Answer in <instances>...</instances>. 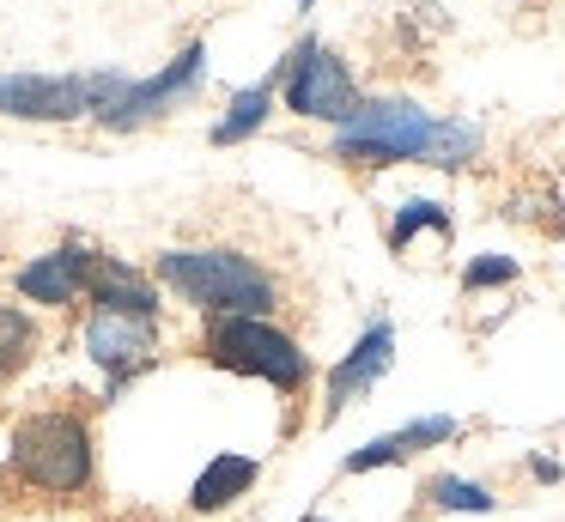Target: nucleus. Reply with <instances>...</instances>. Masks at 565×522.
I'll return each mask as SVG.
<instances>
[{"mask_svg":"<svg viewBox=\"0 0 565 522\" xmlns=\"http://www.w3.org/2000/svg\"><path fill=\"white\" fill-rule=\"evenodd\" d=\"M480 152V134L468 121H431L419 104L407 97H377V104H359L353 116L334 134V158L359 170L377 164H407V158H426V164H462Z\"/></svg>","mask_w":565,"mask_h":522,"instance_id":"obj_1","label":"nucleus"},{"mask_svg":"<svg viewBox=\"0 0 565 522\" xmlns=\"http://www.w3.org/2000/svg\"><path fill=\"white\" fill-rule=\"evenodd\" d=\"M426 498L438 510H468V516H487L499 498L487 492V486H475V480H456V473H438V480H426Z\"/></svg>","mask_w":565,"mask_h":522,"instance_id":"obj_16","label":"nucleus"},{"mask_svg":"<svg viewBox=\"0 0 565 522\" xmlns=\"http://www.w3.org/2000/svg\"><path fill=\"white\" fill-rule=\"evenodd\" d=\"M456 432H462V425H456L450 413H426V419H407L402 432H390V437H371L365 449H353V456H347V473L395 468V461L419 456V449H431V444H450Z\"/></svg>","mask_w":565,"mask_h":522,"instance_id":"obj_12","label":"nucleus"},{"mask_svg":"<svg viewBox=\"0 0 565 522\" xmlns=\"http://www.w3.org/2000/svg\"><path fill=\"white\" fill-rule=\"evenodd\" d=\"M92 303L98 310H116V316H140V322H152L159 316V291H152V279L140 274L135 262H122V255H98L92 262Z\"/></svg>","mask_w":565,"mask_h":522,"instance_id":"obj_11","label":"nucleus"},{"mask_svg":"<svg viewBox=\"0 0 565 522\" xmlns=\"http://www.w3.org/2000/svg\"><path fill=\"white\" fill-rule=\"evenodd\" d=\"M268 104H274V79H262V85H249V92H237L232 97V116L213 128V146H232V140H249V134L268 121Z\"/></svg>","mask_w":565,"mask_h":522,"instance_id":"obj_15","label":"nucleus"},{"mask_svg":"<svg viewBox=\"0 0 565 522\" xmlns=\"http://www.w3.org/2000/svg\"><path fill=\"white\" fill-rule=\"evenodd\" d=\"M201 73H207V49H201V43H189V49H183V55H177L164 73H152L147 85H128V92L116 97V104L104 109L98 121H104V128H140V121L164 116V109H171L183 92H195V85H201Z\"/></svg>","mask_w":565,"mask_h":522,"instance_id":"obj_7","label":"nucleus"},{"mask_svg":"<svg viewBox=\"0 0 565 522\" xmlns=\"http://www.w3.org/2000/svg\"><path fill=\"white\" fill-rule=\"evenodd\" d=\"M390 359H395V328L390 322H371L365 334H359V347L329 371V407H322V413H329V419H341L359 395H371V388H377V376L390 371Z\"/></svg>","mask_w":565,"mask_h":522,"instance_id":"obj_10","label":"nucleus"},{"mask_svg":"<svg viewBox=\"0 0 565 522\" xmlns=\"http://www.w3.org/2000/svg\"><path fill=\"white\" fill-rule=\"evenodd\" d=\"M305 522H329V516H305Z\"/></svg>","mask_w":565,"mask_h":522,"instance_id":"obj_19","label":"nucleus"},{"mask_svg":"<svg viewBox=\"0 0 565 522\" xmlns=\"http://www.w3.org/2000/svg\"><path fill=\"white\" fill-rule=\"evenodd\" d=\"M516 279V262L511 255H475L462 267V291H487V286H511Z\"/></svg>","mask_w":565,"mask_h":522,"instance_id":"obj_18","label":"nucleus"},{"mask_svg":"<svg viewBox=\"0 0 565 522\" xmlns=\"http://www.w3.org/2000/svg\"><path fill=\"white\" fill-rule=\"evenodd\" d=\"M13 473L31 492L50 498H79L98 480V444H92V425L67 407L31 413L13 432Z\"/></svg>","mask_w":565,"mask_h":522,"instance_id":"obj_3","label":"nucleus"},{"mask_svg":"<svg viewBox=\"0 0 565 522\" xmlns=\"http://www.w3.org/2000/svg\"><path fill=\"white\" fill-rule=\"evenodd\" d=\"M128 92V79L116 73H74V79H43V73H13L0 79V116H25V121H74V116H104L116 97Z\"/></svg>","mask_w":565,"mask_h":522,"instance_id":"obj_5","label":"nucleus"},{"mask_svg":"<svg viewBox=\"0 0 565 522\" xmlns=\"http://www.w3.org/2000/svg\"><path fill=\"white\" fill-rule=\"evenodd\" d=\"M152 347H159V340H152V322H140V316H116V310H92L86 359L110 371V388H122L135 371H147Z\"/></svg>","mask_w":565,"mask_h":522,"instance_id":"obj_9","label":"nucleus"},{"mask_svg":"<svg viewBox=\"0 0 565 522\" xmlns=\"http://www.w3.org/2000/svg\"><path fill=\"white\" fill-rule=\"evenodd\" d=\"M280 79H286V109H292V116L347 121V116L359 109L353 73H347L341 55H334V49H322L317 36H305V43H298L292 55L280 61Z\"/></svg>","mask_w":565,"mask_h":522,"instance_id":"obj_6","label":"nucleus"},{"mask_svg":"<svg viewBox=\"0 0 565 522\" xmlns=\"http://www.w3.org/2000/svg\"><path fill=\"white\" fill-rule=\"evenodd\" d=\"M201 352H207V364H220V371L262 376V383L280 388V395H298L305 376H310L305 347H298L286 328L262 322V316H207Z\"/></svg>","mask_w":565,"mask_h":522,"instance_id":"obj_4","label":"nucleus"},{"mask_svg":"<svg viewBox=\"0 0 565 522\" xmlns=\"http://www.w3.org/2000/svg\"><path fill=\"white\" fill-rule=\"evenodd\" d=\"M305 7H310V0H305Z\"/></svg>","mask_w":565,"mask_h":522,"instance_id":"obj_20","label":"nucleus"},{"mask_svg":"<svg viewBox=\"0 0 565 522\" xmlns=\"http://www.w3.org/2000/svg\"><path fill=\"white\" fill-rule=\"evenodd\" d=\"M159 279L171 291H183L189 303H201L207 316H262L268 322L280 310V286L268 267H256L237 249H164Z\"/></svg>","mask_w":565,"mask_h":522,"instance_id":"obj_2","label":"nucleus"},{"mask_svg":"<svg viewBox=\"0 0 565 522\" xmlns=\"http://www.w3.org/2000/svg\"><path fill=\"white\" fill-rule=\"evenodd\" d=\"M256 473H262V468H256L249 456H232V449H225V456H213L207 468L195 473V486H189V504H195L201 516H213V510L237 504V498L256 486Z\"/></svg>","mask_w":565,"mask_h":522,"instance_id":"obj_13","label":"nucleus"},{"mask_svg":"<svg viewBox=\"0 0 565 522\" xmlns=\"http://www.w3.org/2000/svg\"><path fill=\"white\" fill-rule=\"evenodd\" d=\"M92 262H98V249H86V243H62V249L38 255V262L19 267V298L25 303H50V310H74L79 298H86L92 286Z\"/></svg>","mask_w":565,"mask_h":522,"instance_id":"obj_8","label":"nucleus"},{"mask_svg":"<svg viewBox=\"0 0 565 522\" xmlns=\"http://www.w3.org/2000/svg\"><path fill=\"white\" fill-rule=\"evenodd\" d=\"M419 231H438V237H450V213H444L438 201H407L402 213H395V225H390V249L402 255L407 243L419 237Z\"/></svg>","mask_w":565,"mask_h":522,"instance_id":"obj_17","label":"nucleus"},{"mask_svg":"<svg viewBox=\"0 0 565 522\" xmlns=\"http://www.w3.org/2000/svg\"><path fill=\"white\" fill-rule=\"evenodd\" d=\"M38 359V322L19 303H0V388Z\"/></svg>","mask_w":565,"mask_h":522,"instance_id":"obj_14","label":"nucleus"}]
</instances>
